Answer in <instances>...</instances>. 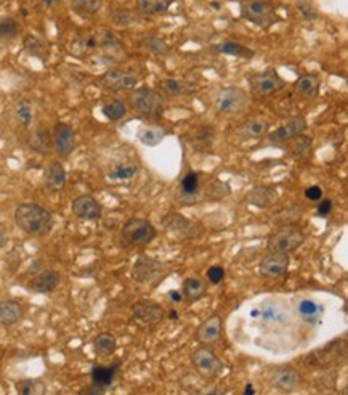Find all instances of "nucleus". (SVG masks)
<instances>
[{
  "label": "nucleus",
  "mask_w": 348,
  "mask_h": 395,
  "mask_svg": "<svg viewBox=\"0 0 348 395\" xmlns=\"http://www.w3.org/2000/svg\"><path fill=\"white\" fill-rule=\"evenodd\" d=\"M18 228L29 237H45L53 228V216L49 209L35 203H23L13 214Z\"/></svg>",
  "instance_id": "obj_1"
},
{
  "label": "nucleus",
  "mask_w": 348,
  "mask_h": 395,
  "mask_svg": "<svg viewBox=\"0 0 348 395\" xmlns=\"http://www.w3.org/2000/svg\"><path fill=\"white\" fill-rule=\"evenodd\" d=\"M157 237V230L146 219H128L122 227L119 241L124 247H145Z\"/></svg>",
  "instance_id": "obj_2"
},
{
  "label": "nucleus",
  "mask_w": 348,
  "mask_h": 395,
  "mask_svg": "<svg viewBox=\"0 0 348 395\" xmlns=\"http://www.w3.org/2000/svg\"><path fill=\"white\" fill-rule=\"evenodd\" d=\"M131 106L140 116L156 119V117H161L164 111V98L161 93L150 87H140L131 93Z\"/></svg>",
  "instance_id": "obj_3"
},
{
  "label": "nucleus",
  "mask_w": 348,
  "mask_h": 395,
  "mask_svg": "<svg viewBox=\"0 0 348 395\" xmlns=\"http://www.w3.org/2000/svg\"><path fill=\"white\" fill-rule=\"evenodd\" d=\"M241 16L258 28H270L281 21L276 7L270 0H249L241 4Z\"/></svg>",
  "instance_id": "obj_4"
},
{
  "label": "nucleus",
  "mask_w": 348,
  "mask_h": 395,
  "mask_svg": "<svg viewBox=\"0 0 348 395\" xmlns=\"http://www.w3.org/2000/svg\"><path fill=\"white\" fill-rule=\"evenodd\" d=\"M305 237L302 228L294 225H282L270 235L267 246H268V251L291 254V252L297 251L299 247L302 246Z\"/></svg>",
  "instance_id": "obj_5"
},
{
  "label": "nucleus",
  "mask_w": 348,
  "mask_h": 395,
  "mask_svg": "<svg viewBox=\"0 0 348 395\" xmlns=\"http://www.w3.org/2000/svg\"><path fill=\"white\" fill-rule=\"evenodd\" d=\"M249 103V95L241 87L220 88L215 95V108L220 114L243 113Z\"/></svg>",
  "instance_id": "obj_6"
},
{
  "label": "nucleus",
  "mask_w": 348,
  "mask_h": 395,
  "mask_svg": "<svg viewBox=\"0 0 348 395\" xmlns=\"http://www.w3.org/2000/svg\"><path fill=\"white\" fill-rule=\"evenodd\" d=\"M251 93L257 98H265L281 92L286 87V81L275 69H267L263 73L249 76Z\"/></svg>",
  "instance_id": "obj_7"
},
{
  "label": "nucleus",
  "mask_w": 348,
  "mask_h": 395,
  "mask_svg": "<svg viewBox=\"0 0 348 395\" xmlns=\"http://www.w3.org/2000/svg\"><path fill=\"white\" fill-rule=\"evenodd\" d=\"M191 365L204 379H215L223 370V362L210 349L199 347L191 353Z\"/></svg>",
  "instance_id": "obj_8"
},
{
  "label": "nucleus",
  "mask_w": 348,
  "mask_h": 395,
  "mask_svg": "<svg viewBox=\"0 0 348 395\" xmlns=\"http://www.w3.org/2000/svg\"><path fill=\"white\" fill-rule=\"evenodd\" d=\"M164 315L166 314H164L162 305L155 302V300L143 299L132 305L133 322L141 328H151L157 325V323L164 318Z\"/></svg>",
  "instance_id": "obj_9"
},
{
  "label": "nucleus",
  "mask_w": 348,
  "mask_h": 395,
  "mask_svg": "<svg viewBox=\"0 0 348 395\" xmlns=\"http://www.w3.org/2000/svg\"><path fill=\"white\" fill-rule=\"evenodd\" d=\"M164 227L169 230L170 233L176 235V237L181 238H198L203 228L199 227V223H196L188 217L181 216L180 212H169V214L164 217Z\"/></svg>",
  "instance_id": "obj_10"
},
{
  "label": "nucleus",
  "mask_w": 348,
  "mask_h": 395,
  "mask_svg": "<svg viewBox=\"0 0 348 395\" xmlns=\"http://www.w3.org/2000/svg\"><path fill=\"white\" fill-rule=\"evenodd\" d=\"M164 269H166V265L157 259L140 256L132 267V278L137 283H141V285H148V283L157 280V276H161Z\"/></svg>",
  "instance_id": "obj_11"
},
{
  "label": "nucleus",
  "mask_w": 348,
  "mask_h": 395,
  "mask_svg": "<svg viewBox=\"0 0 348 395\" xmlns=\"http://www.w3.org/2000/svg\"><path fill=\"white\" fill-rule=\"evenodd\" d=\"M98 84L109 92H121L138 84V78L122 69H109L98 79Z\"/></svg>",
  "instance_id": "obj_12"
},
{
  "label": "nucleus",
  "mask_w": 348,
  "mask_h": 395,
  "mask_svg": "<svg viewBox=\"0 0 348 395\" xmlns=\"http://www.w3.org/2000/svg\"><path fill=\"white\" fill-rule=\"evenodd\" d=\"M289 264H291L289 254L270 251L260 261L258 270H260V275L265 276V278H280V276L286 275Z\"/></svg>",
  "instance_id": "obj_13"
},
{
  "label": "nucleus",
  "mask_w": 348,
  "mask_h": 395,
  "mask_svg": "<svg viewBox=\"0 0 348 395\" xmlns=\"http://www.w3.org/2000/svg\"><path fill=\"white\" fill-rule=\"evenodd\" d=\"M73 214L80 220H98L102 217V204L92 194H80L71 204Z\"/></svg>",
  "instance_id": "obj_14"
},
{
  "label": "nucleus",
  "mask_w": 348,
  "mask_h": 395,
  "mask_svg": "<svg viewBox=\"0 0 348 395\" xmlns=\"http://www.w3.org/2000/svg\"><path fill=\"white\" fill-rule=\"evenodd\" d=\"M53 145L61 158H68L76 148V135L66 122H56L53 129Z\"/></svg>",
  "instance_id": "obj_15"
},
{
  "label": "nucleus",
  "mask_w": 348,
  "mask_h": 395,
  "mask_svg": "<svg viewBox=\"0 0 348 395\" xmlns=\"http://www.w3.org/2000/svg\"><path fill=\"white\" fill-rule=\"evenodd\" d=\"M306 129V119L305 116H296L292 119H289L286 124H282L281 127L276 129V131L271 132L268 135V140L271 143H276V141H286L292 140L297 135H302Z\"/></svg>",
  "instance_id": "obj_16"
},
{
  "label": "nucleus",
  "mask_w": 348,
  "mask_h": 395,
  "mask_svg": "<svg viewBox=\"0 0 348 395\" xmlns=\"http://www.w3.org/2000/svg\"><path fill=\"white\" fill-rule=\"evenodd\" d=\"M270 384L282 392L296 391L300 384L299 371L292 368H278L270 376Z\"/></svg>",
  "instance_id": "obj_17"
},
{
  "label": "nucleus",
  "mask_w": 348,
  "mask_h": 395,
  "mask_svg": "<svg viewBox=\"0 0 348 395\" xmlns=\"http://www.w3.org/2000/svg\"><path fill=\"white\" fill-rule=\"evenodd\" d=\"M320 87H321V76L316 73H308V74H302L300 78L296 79V82L292 84V90L296 95L310 100L318 95Z\"/></svg>",
  "instance_id": "obj_18"
},
{
  "label": "nucleus",
  "mask_w": 348,
  "mask_h": 395,
  "mask_svg": "<svg viewBox=\"0 0 348 395\" xmlns=\"http://www.w3.org/2000/svg\"><path fill=\"white\" fill-rule=\"evenodd\" d=\"M60 283H61L60 273H58L56 270L47 269V270H44V272H40L34 276L29 288H31L34 293L49 294L52 291H55L56 288L60 286Z\"/></svg>",
  "instance_id": "obj_19"
},
{
  "label": "nucleus",
  "mask_w": 348,
  "mask_h": 395,
  "mask_svg": "<svg viewBox=\"0 0 348 395\" xmlns=\"http://www.w3.org/2000/svg\"><path fill=\"white\" fill-rule=\"evenodd\" d=\"M222 338V317L212 315L198 328L196 339L203 344H214Z\"/></svg>",
  "instance_id": "obj_20"
},
{
  "label": "nucleus",
  "mask_w": 348,
  "mask_h": 395,
  "mask_svg": "<svg viewBox=\"0 0 348 395\" xmlns=\"http://www.w3.org/2000/svg\"><path fill=\"white\" fill-rule=\"evenodd\" d=\"M23 317H25V309L18 300H0V325L13 326L23 320Z\"/></svg>",
  "instance_id": "obj_21"
},
{
  "label": "nucleus",
  "mask_w": 348,
  "mask_h": 395,
  "mask_svg": "<svg viewBox=\"0 0 348 395\" xmlns=\"http://www.w3.org/2000/svg\"><path fill=\"white\" fill-rule=\"evenodd\" d=\"M121 368V363L109 365V367H93L90 371V378H92V386L100 389V391L104 392L106 389L111 387L117 371Z\"/></svg>",
  "instance_id": "obj_22"
},
{
  "label": "nucleus",
  "mask_w": 348,
  "mask_h": 395,
  "mask_svg": "<svg viewBox=\"0 0 348 395\" xmlns=\"http://www.w3.org/2000/svg\"><path fill=\"white\" fill-rule=\"evenodd\" d=\"M44 184L50 191H60L66 185V170L61 163H50L45 167Z\"/></svg>",
  "instance_id": "obj_23"
},
{
  "label": "nucleus",
  "mask_w": 348,
  "mask_h": 395,
  "mask_svg": "<svg viewBox=\"0 0 348 395\" xmlns=\"http://www.w3.org/2000/svg\"><path fill=\"white\" fill-rule=\"evenodd\" d=\"M208 293V285L203 278H196V276H191V278H186L181 285V294L183 300L186 302H196V300L203 299L204 294Z\"/></svg>",
  "instance_id": "obj_24"
},
{
  "label": "nucleus",
  "mask_w": 348,
  "mask_h": 395,
  "mask_svg": "<svg viewBox=\"0 0 348 395\" xmlns=\"http://www.w3.org/2000/svg\"><path fill=\"white\" fill-rule=\"evenodd\" d=\"M161 88L166 95L174 97V98L188 97V95H193V93L196 92V87H194L193 84H190V82H186V81H180V79H164L161 82Z\"/></svg>",
  "instance_id": "obj_25"
},
{
  "label": "nucleus",
  "mask_w": 348,
  "mask_h": 395,
  "mask_svg": "<svg viewBox=\"0 0 348 395\" xmlns=\"http://www.w3.org/2000/svg\"><path fill=\"white\" fill-rule=\"evenodd\" d=\"M212 50L217 53H222V55L246 58V60H249V58H253V55H256V52L249 49V47L233 42V40H225V42H218L215 45H212Z\"/></svg>",
  "instance_id": "obj_26"
},
{
  "label": "nucleus",
  "mask_w": 348,
  "mask_h": 395,
  "mask_svg": "<svg viewBox=\"0 0 348 395\" xmlns=\"http://www.w3.org/2000/svg\"><path fill=\"white\" fill-rule=\"evenodd\" d=\"M323 312H324L323 305L318 304L313 299H302L297 304L299 317L302 318L304 322L311 323V325L316 322H320V318L323 317Z\"/></svg>",
  "instance_id": "obj_27"
},
{
  "label": "nucleus",
  "mask_w": 348,
  "mask_h": 395,
  "mask_svg": "<svg viewBox=\"0 0 348 395\" xmlns=\"http://www.w3.org/2000/svg\"><path fill=\"white\" fill-rule=\"evenodd\" d=\"M337 341H334L329 346H324L321 350L313 352L308 357V360L313 362L315 367H323V365H329L332 362L340 360V347H335Z\"/></svg>",
  "instance_id": "obj_28"
},
{
  "label": "nucleus",
  "mask_w": 348,
  "mask_h": 395,
  "mask_svg": "<svg viewBox=\"0 0 348 395\" xmlns=\"http://www.w3.org/2000/svg\"><path fill=\"white\" fill-rule=\"evenodd\" d=\"M260 318L265 323H278V325H284V323L289 322L287 312L275 302H265L262 305Z\"/></svg>",
  "instance_id": "obj_29"
},
{
  "label": "nucleus",
  "mask_w": 348,
  "mask_h": 395,
  "mask_svg": "<svg viewBox=\"0 0 348 395\" xmlns=\"http://www.w3.org/2000/svg\"><path fill=\"white\" fill-rule=\"evenodd\" d=\"M117 349V341L114 334L111 333H100L95 339H93V350L100 357H109L113 355Z\"/></svg>",
  "instance_id": "obj_30"
},
{
  "label": "nucleus",
  "mask_w": 348,
  "mask_h": 395,
  "mask_svg": "<svg viewBox=\"0 0 348 395\" xmlns=\"http://www.w3.org/2000/svg\"><path fill=\"white\" fill-rule=\"evenodd\" d=\"M273 193H275L273 188L257 185L249 191V196H247V199H249L251 204L263 209V208H268V206L273 203Z\"/></svg>",
  "instance_id": "obj_31"
},
{
  "label": "nucleus",
  "mask_w": 348,
  "mask_h": 395,
  "mask_svg": "<svg viewBox=\"0 0 348 395\" xmlns=\"http://www.w3.org/2000/svg\"><path fill=\"white\" fill-rule=\"evenodd\" d=\"M140 45L143 47L145 50L152 53V55H159V57H166L170 52V47L166 40L157 37V35H152V34L143 35V37L140 39Z\"/></svg>",
  "instance_id": "obj_32"
},
{
  "label": "nucleus",
  "mask_w": 348,
  "mask_h": 395,
  "mask_svg": "<svg viewBox=\"0 0 348 395\" xmlns=\"http://www.w3.org/2000/svg\"><path fill=\"white\" fill-rule=\"evenodd\" d=\"M174 0H137V7L145 15H164Z\"/></svg>",
  "instance_id": "obj_33"
},
{
  "label": "nucleus",
  "mask_w": 348,
  "mask_h": 395,
  "mask_svg": "<svg viewBox=\"0 0 348 395\" xmlns=\"http://www.w3.org/2000/svg\"><path fill=\"white\" fill-rule=\"evenodd\" d=\"M25 47L26 50L29 52V55H32L35 58H40V60L45 61L49 58V45L47 42H44L42 39L35 37V35H26L25 39Z\"/></svg>",
  "instance_id": "obj_34"
},
{
  "label": "nucleus",
  "mask_w": 348,
  "mask_h": 395,
  "mask_svg": "<svg viewBox=\"0 0 348 395\" xmlns=\"http://www.w3.org/2000/svg\"><path fill=\"white\" fill-rule=\"evenodd\" d=\"M71 5H73V10L79 16L90 18L98 13L103 5V0H71Z\"/></svg>",
  "instance_id": "obj_35"
},
{
  "label": "nucleus",
  "mask_w": 348,
  "mask_h": 395,
  "mask_svg": "<svg viewBox=\"0 0 348 395\" xmlns=\"http://www.w3.org/2000/svg\"><path fill=\"white\" fill-rule=\"evenodd\" d=\"M166 131L161 127H143L138 132V140L145 146H157L161 141L166 138Z\"/></svg>",
  "instance_id": "obj_36"
},
{
  "label": "nucleus",
  "mask_w": 348,
  "mask_h": 395,
  "mask_svg": "<svg viewBox=\"0 0 348 395\" xmlns=\"http://www.w3.org/2000/svg\"><path fill=\"white\" fill-rule=\"evenodd\" d=\"M200 187V177L198 172H188L183 175V179L180 182V193L181 196L191 198L196 196Z\"/></svg>",
  "instance_id": "obj_37"
},
{
  "label": "nucleus",
  "mask_w": 348,
  "mask_h": 395,
  "mask_svg": "<svg viewBox=\"0 0 348 395\" xmlns=\"http://www.w3.org/2000/svg\"><path fill=\"white\" fill-rule=\"evenodd\" d=\"M102 113L108 121L116 122V121H121L122 117L127 114V106L122 100H113V102H108L103 106Z\"/></svg>",
  "instance_id": "obj_38"
},
{
  "label": "nucleus",
  "mask_w": 348,
  "mask_h": 395,
  "mask_svg": "<svg viewBox=\"0 0 348 395\" xmlns=\"http://www.w3.org/2000/svg\"><path fill=\"white\" fill-rule=\"evenodd\" d=\"M270 129V124L263 119H252L249 122H246L243 127H241V134L244 137H251V138H257L262 137V135L267 132Z\"/></svg>",
  "instance_id": "obj_39"
},
{
  "label": "nucleus",
  "mask_w": 348,
  "mask_h": 395,
  "mask_svg": "<svg viewBox=\"0 0 348 395\" xmlns=\"http://www.w3.org/2000/svg\"><path fill=\"white\" fill-rule=\"evenodd\" d=\"M16 389L21 395H42L47 392V387L40 379H23L18 382Z\"/></svg>",
  "instance_id": "obj_40"
},
{
  "label": "nucleus",
  "mask_w": 348,
  "mask_h": 395,
  "mask_svg": "<svg viewBox=\"0 0 348 395\" xmlns=\"http://www.w3.org/2000/svg\"><path fill=\"white\" fill-rule=\"evenodd\" d=\"M18 33H20V26H18V21L15 18H4V20H0V39H15Z\"/></svg>",
  "instance_id": "obj_41"
},
{
  "label": "nucleus",
  "mask_w": 348,
  "mask_h": 395,
  "mask_svg": "<svg viewBox=\"0 0 348 395\" xmlns=\"http://www.w3.org/2000/svg\"><path fill=\"white\" fill-rule=\"evenodd\" d=\"M50 143H52V138H50V134L47 131L34 132L31 135V138H29V145H31L35 151H49Z\"/></svg>",
  "instance_id": "obj_42"
},
{
  "label": "nucleus",
  "mask_w": 348,
  "mask_h": 395,
  "mask_svg": "<svg viewBox=\"0 0 348 395\" xmlns=\"http://www.w3.org/2000/svg\"><path fill=\"white\" fill-rule=\"evenodd\" d=\"M16 117L18 121L23 124V127H29L32 122V106L26 100H21V102L16 103Z\"/></svg>",
  "instance_id": "obj_43"
},
{
  "label": "nucleus",
  "mask_w": 348,
  "mask_h": 395,
  "mask_svg": "<svg viewBox=\"0 0 348 395\" xmlns=\"http://www.w3.org/2000/svg\"><path fill=\"white\" fill-rule=\"evenodd\" d=\"M138 172L137 166H117L113 170H109L108 179L111 180H131Z\"/></svg>",
  "instance_id": "obj_44"
},
{
  "label": "nucleus",
  "mask_w": 348,
  "mask_h": 395,
  "mask_svg": "<svg viewBox=\"0 0 348 395\" xmlns=\"http://www.w3.org/2000/svg\"><path fill=\"white\" fill-rule=\"evenodd\" d=\"M294 155L296 156H305L308 158L310 153H311V138L306 137V135H297V137H294Z\"/></svg>",
  "instance_id": "obj_45"
},
{
  "label": "nucleus",
  "mask_w": 348,
  "mask_h": 395,
  "mask_svg": "<svg viewBox=\"0 0 348 395\" xmlns=\"http://www.w3.org/2000/svg\"><path fill=\"white\" fill-rule=\"evenodd\" d=\"M297 10H299V13L302 15V18H305V20H316L318 18V8L315 7V4L311 2V0H300V2H297Z\"/></svg>",
  "instance_id": "obj_46"
},
{
  "label": "nucleus",
  "mask_w": 348,
  "mask_h": 395,
  "mask_svg": "<svg viewBox=\"0 0 348 395\" xmlns=\"http://www.w3.org/2000/svg\"><path fill=\"white\" fill-rule=\"evenodd\" d=\"M208 280L212 283V285H220V283L225 280V269L220 267V265H212V267L208 269Z\"/></svg>",
  "instance_id": "obj_47"
},
{
  "label": "nucleus",
  "mask_w": 348,
  "mask_h": 395,
  "mask_svg": "<svg viewBox=\"0 0 348 395\" xmlns=\"http://www.w3.org/2000/svg\"><path fill=\"white\" fill-rule=\"evenodd\" d=\"M133 20H135V18L132 15V11L119 10V11H114V13H113V23H114V25L128 26Z\"/></svg>",
  "instance_id": "obj_48"
},
{
  "label": "nucleus",
  "mask_w": 348,
  "mask_h": 395,
  "mask_svg": "<svg viewBox=\"0 0 348 395\" xmlns=\"http://www.w3.org/2000/svg\"><path fill=\"white\" fill-rule=\"evenodd\" d=\"M332 212V201L331 199H320L316 206V214L320 217H328Z\"/></svg>",
  "instance_id": "obj_49"
},
{
  "label": "nucleus",
  "mask_w": 348,
  "mask_h": 395,
  "mask_svg": "<svg viewBox=\"0 0 348 395\" xmlns=\"http://www.w3.org/2000/svg\"><path fill=\"white\" fill-rule=\"evenodd\" d=\"M305 198L308 199V201H320V199H323V188L318 185L308 187L305 190Z\"/></svg>",
  "instance_id": "obj_50"
},
{
  "label": "nucleus",
  "mask_w": 348,
  "mask_h": 395,
  "mask_svg": "<svg viewBox=\"0 0 348 395\" xmlns=\"http://www.w3.org/2000/svg\"><path fill=\"white\" fill-rule=\"evenodd\" d=\"M169 299L174 300V302H181L183 300V294L180 291H170L169 293Z\"/></svg>",
  "instance_id": "obj_51"
},
{
  "label": "nucleus",
  "mask_w": 348,
  "mask_h": 395,
  "mask_svg": "<svg viewBox=\"0 0 348 395\" xmlns=\"http://www.w3.org/2000/svg\"><path fill=\"white\" fill-rule=\"evenodd\" d=\"M5 244H7V235H5L4 228H0V249H2Z\"/></svg>",
  "instance_id": "obj_52"
},
{
  "label": "nucleus",
  "mask_w": 348,
  "mask_h": 395,
  "mask_svg": "<svg viewBox=\"0 0 348 395\" xmlns=\"http://www.w3.org/2000/svg\"><path fill=\"white\" fill-rule=\"evenodd\" d=\"M253 394H256V391H253L252 384H247L244 389V395H253Z\"/></svg>",
  "instance_id": "obj_53"
},
{
  "label": "nucleus",
  "mask_w": 348,
  "mask_h": 395,
  "mask_svg": "<svg viewBox=\"0 0 348 395\" xmlns=\"http://www.w3.org/2000/svg\"><path fill=\"white\" fill-rule=\"evenodd\" d=\"M56 2H60V0H44L45 5H52V4H56Z\"/></svg>",
  "instance_id": "obj_54"
},
{
  "label": "nucleus",
  "mask_w": 348,
  "mask_h": 395,
  "mask_svg": "<svg viewBox=\"0 0 348 395\" xmlns=\"http://www.w3.org/2000/svg\"><path fill=\"white\" fill-rule=\"evenodd\" d=\"M169 318H179V315H176V312H170Z\"/></svg>",
  "instance_id": "obj_55"
}]
</instances>
